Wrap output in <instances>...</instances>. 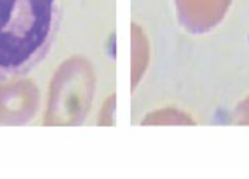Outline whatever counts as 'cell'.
<instances>
[{
    "label": "cell",
    "instance_id": "obj_1",
    "mask_svg": "<svg viewBox=\"0 0 249 179\" xmlns=\"http://www.w3.org/2000/svg\"><path fill=\"white\" fill-rule=\"evenodd\" d=\"M62 0H0V82L30 72L59 32Z\"/></svg>",
    "mask_w": 249,
    "mask_h": 179
}]
</instances>
